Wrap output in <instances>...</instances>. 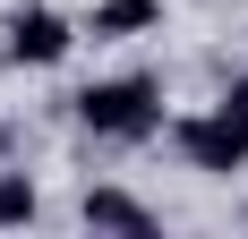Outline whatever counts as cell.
Masks as SVG:
<instances>
[{"label": "cell", "mask_w": 248, "mask_h": 239, "mask_svg": "<svg viewBox=\"0 0 248 239\" xmlns=\"http://www.w3.org/2000/svg\"><path fill=\"white\" fill-rule=\"evenodd\" d=\"M154 26H163V0H94L86 34H94V43H137V34H154Z\"/></svg>", "instance_id": "5b68a950"}, {"label": "cell", "mask_w": 248, "mask_h": 239, "mask_svg": "<svg viewBox=\"0 0 248 239\" xmlns=\"http://www.w3.org/2000/svg\"><path fill=\"white\" fill-rule=\"evenodd\" d=\"M77 43V26L60 17V9H43V0H26V9H9V26H0V51L17 60V69H60Z\"/></svg>", "instance_id": "3957f363"}, {"label": "cell", "mask_w": 248, "mask_h": 239, "mask_svg": "<svg viewBox=\"0 0 248 239\" xmlns=\"http://www.w3.org/2000/svg\"><path fill=\"white\" fill-rule=\"evenodd\" d=\"M163 137L180 145V163L205 171V179H231V171H248V128L231 111H180Z\"/></svg>", "instance_id": "7a4b0ae2"}, {"label": "cell", "mask_w": 248, "mask_h": 239, "mask_svg": "<svg viewBox=\"0 0 248 239\" xmlns=\"http://www.w3.org/2000/svg\"><path fill=\"white\" fill-rule=\"evenodd\" d=\"M214 111H231V120L248 128V77H223V94H214Z\"/></svg>", "instance_id": "52a82bcc"}, {"label": "cell", "mask_w": 248, "mask_h": 239, "mask_svg": "<svg viewBox=\"0 0 248 239\" xmlns=\"http://www.w3.org/2000/svg\"><path fill=\"white\" fill-rule=\"evenodd\" d=\"M69 111H77V128L103 137V145H146V137L171 128V111H163V77H146V69L94 77L86 94H69Z\"/></svg>", "instance_id": "6da1fadb"}, {"label": "cell", "mask_w": 248, "mask_h": 239, "mask_svg": "<svg viewBox=\"0 0 248 239\" xmlns=\"http://www.w3.org/2000/svg\"><path fill=\"white\" fill-rule=\"evenodd\" d=\"M43 214V188L26 179V171H0V231H17V222Z\"/></svg>", "instance_id": "8992f818"}, {"label": "cell", "mask_w": 248, "mask_h": 239, "mask_svg": "<svg viewBox=\"0 0 248 239\" xmlns=\"http://www.w3.org/2000/svg\"><path fill=\"white\" fill-rule=\"evenodd\" d=\"M77 222L86 231H154V205L128 196V188H111V179H94V188L77 196Z\"/></svg>", "instance_id": "277c9868"}]
</instances>
